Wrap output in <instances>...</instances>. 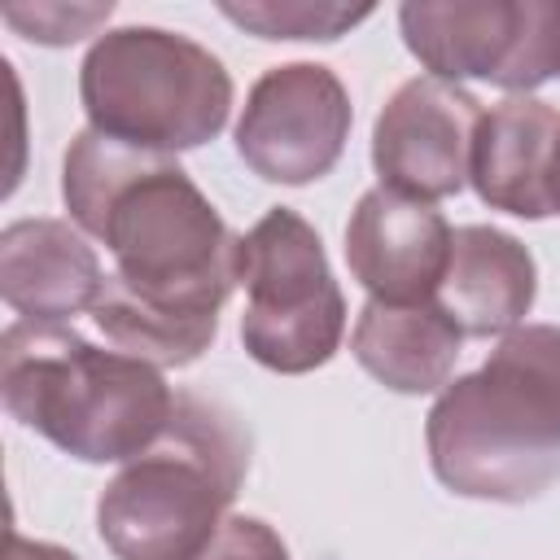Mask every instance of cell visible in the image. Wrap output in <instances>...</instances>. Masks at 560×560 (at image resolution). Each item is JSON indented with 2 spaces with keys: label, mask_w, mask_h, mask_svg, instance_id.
<instances>
[{
  "label": "cell",
  "mask_w": 560,
  "mask_h": 560,
  "mask_svg": "<svg viewBox=\"0 0 560 560\" xmlns=\"http://www.w3.org/2000/svg\"><path fill=\"white\" fill-rule=\"evenodd\" d=\"M61 197L70 223L109 249L114 280L140 302L184 319H219L236 289L241 236L171 153L88 127L66 149Z\"/></svg>",
  "instance_id": "obj_1"
},
{
  "label": "cell",
  "mask_w": 560,
  "mask_h": 560,
  "mask_svg": "<svg viewBox=\"0 0 560 560\" xmlns=\"http://www.w3.org/2000/svg\"><path fill=\"white\" fill-rule=\"evenodd\" d=\"M433 477L464 499L529 503L560 481V328L521 324L424 420Z\"/></svg>",
  "instance_id": "obj_2"
},
{
  "label": "cell",
  "mask_w": 560,
  "mask_h": 560,
  "mask_svg": "<svg viewBox=\"0 0 560 560\" xmlns=\"http://www.w3.org/2000/svg\"><path fill=\"white\" fill-rule=\"evenodd\" d=\"M4 411L83 464H127L144 455L175 416L179 394L162 368L92 346L66 324L18 319L0 332Z\"/></svg>",
  "instance_id": "obj_3"
},
{
  "label": "cell",
  "mask_w": 560,
  "mask_h": 560,
  "mask_svg": "<svg viewBox=\"0 0 560 560\" xmlns=\"http://www.w3.org/2000/svg\"><path fill=\"white\" fill-rule=\"evenodd\" d=\"M249 472L241 424L179 394L171 429L127 459L96 499V529L114 560H197L228 521Z\"/></svg>",
  "instance_id": "obj_4"
},
{
  "label": "cell",
  "mask_w": 560,
  "mask_h": 560,
  "mask_svg": "<svg viewBox=\"0 0 560 560\" xmlns=\"http://www.w3.org/2000/svg\"><path fill=\"white\" fill-rule=\"evenodd\" d=\"M79 101L92 131L175 158L223 131L232 74L206 44L179 31L118 26L88 48Z\"/></svg>",
  "instance_id": "obj_5"
},
{
  "label": "cell",
  "mask_w": 560,
  "mask_h": 560,
  "mask_svg": "<svg viewBox=\"0 0 560 560\" xmlns=\"http://www.w3.org/2000/svg\"><path fill=\"white\" fill-rule=\"evenodd\" d=\"M236 284H245L241 341L254 363L302 376L337 354L346 298L315 228L298 210L276 206L241 236Z\"/></svg>",
  "instance_id": "obj_6"
},
{
  "label": "cell",
  "mask_w": 560,
  "mask_h": 560,
  "mask_svg": "<svg viewBox=\"0 0 560 560\" xmlns=\"http://www.w3.org/2000/svg\"><path fill=\"white\" fill-rule=\"evenodd\" d=\"M398 26L411 57L446 83L486 79L529 96L560 79V0H411Z\"/></svg>",
  "instance_id": "obj_7"
},
{
  "label": "cell",
  "mask_w": 560,
  "mask_h": 560,
  "mask_svg": "<svg viewBox=\"0 0 560 560\" xmlns=\"http://www.w3.org/2000/svg\"><path fill=\"white\" fill-rule=\"evenodd\" d=\"M350 92L319 61L271 66L236 118V153L267 184L324 179L350 136Z\"/></svg>",
  "instance_id": "obj_8"
},
{
  "label": "cell",
  "mask_w": 560,
  "mask_h": 560,
  "mask_svg": "<svg viewBox=\"0 0 560 560\" xmlns=\"http://www.w3.org/2000/svg\"><path fill=\"white\" fill-rule=\"evenodd\" d=\"M481 101L459 83L420 74L407 79L372 127V166L381 188L411 201H442L468 184Z\"/></svg>",
  "instance_id": "obj_9"
},
{
  "label": "cell",
  "mask_w": 560,
  "mask_h": 560,
  "mask_svg": "<svg viewBox=\"0 0 560 560\" xmlns=\"http://www.w3.org/2000/svg\"><path fill=\"white\" fill-rule=\"evenodd\" d=\"M455 228L429 201H411L389 188H368L346 223L350 276L368 289V302L420 306L433 302Z\"/></svg>",
  "instance_id": "obj_10"
},
{
  "label": "cell",
  "mask_w": 560,
  "mask_h": 560,
  "mask_svg": "<svg viewBox=\"0 0 560 560\" xmlns=\"http://www.w3.org/2000/svg\"><path fill=\"white\" fill-rule=\"evenodd\" d=\"M105 280L96 249L66 219H18L0 232V298L31 324L92 311Z\"/></svg>",
  "instance_id": "obj_11"
},
{
  "label": "cell",
  "mask_w": 560,
  "mask_h": 560,
  "mask_svg": "<svg viewBox=\"0 0 560 560\" xmlns=\"http://www.w3.org/2000/svg\"><path fill=\"white\" fill-rule=\"evenodd\" d=\"M538 293L534 254L503 228H455L446 276L433 293L438 311L464 337H508L525 324Z\"/></svg>",
  "instance_id": "obj_12"
},
{
  "label": "cell",
  "mask_w": 560,
  "mask_h": 560,
  "mask_svg": "<svg viewBox=\"0 0 560 560\" xmlns=\"http://www.w3.org/2000/svg\"><path fill=\"white\" fill-rule=\"evenodd\" d=\"M560 140V109L538 96H508L481 114L468 184L490 210L547 219V171Z\"/></svg>",
  "instance_id": "obj_13"
},
{
  "label": "cell",
  "mask_w": 560,
  "mask_h": 560,
  "mask_svg": "<svg viewBox=\"0 0 560 560\" xmlns=\"http://www.w3.org/2000/svg\"><path fill=\"white\" fill-rule=\"evenodd\" d=\"M459 346L464 332L438 311V302H420V306L368 302L350 332V350L359 368L394 394L446 389Z\"/></svg>",
  "instance_id": "obj_14"
},
{
  "label": "cell",
  "mask_w": 560,
  "mask_h": 560,
  "mask_svg": "<svg viewBox=\"0 0 560 560\" xmlns=\"http://www.w3.org/2000/svg\"><path fill=\"white\" fill-rule=\"evenodd\" d=\"M92 324L105 332V341L122 354H136L153 368H188L197 363L214 332L219 319H184L171 311H158L149 302H140L127 284H118L114 276L105 280L96 306H92Z\"/></svg>",
  "instance_id": "obj_15"
},
{
  "label": "cell",
  "mask_w": 560,
  "mask_h": 560,
  "mask_svg": "<svg viewBox=\"0 0 560 560\" xmlns=\"http://www.w3.org/2000/svg\"><path fill=\"white\" fill-rule=\"evenodd\" d=\"M219 13L258 39H341L359 22L372 18V4H289V0H258V4H219Z\"/></svg>",
  "instance_id": "obj_16"
},
{
  "label": "cell",
  "mask_w": 560,
  "mask_h": 560,
  "mask_svg": "<svg viewBox=\"0 0 560 560\" xmlns=\"http://www.w3.org/2000/svg\"><path fill=\"white\" fill-rule=\"evenodd\" d=\"M109 13H114V4L105 0V4H9L0 18L13 31H22V39L61 48V44L92 35Z\"/></svg>",
  "instance_id": "obj_17"
},
{
  "label": "cell",
  "mask_w": 560,
  "mask_h": 560,
  "mask_svg": "<svg viewBox=\"0 0 560 560\" xmlns=\"http://www.w3.org/2000/svg\"><path fill=\"white\" fill-rule=\"evenodd\" d=\"M197 560H293L284 538L258 516H228Z\"/></svg>",
  "instance_id": "obj_18"
},
{
  "label": "cell",
  "mask_w": 560,
  "mask_h": 560,
  "mask_svg": "<svg viewBox=\"0 0 560 560\" xmlns=\"http://www.w3.org/2000/svg\"><path fill=\"white\" fill-rule=\"evenodd\" d=\"M4 560H79V556L66 551V547H57V542L22 538L18 529H9V538H4Z\"/></svg>",
  "instance_id": "obj_19"
},
{
  "label": "cell",
  "mask_w": 560,
  "mask_h": 560,
  "mask_svg": "<svg viewBox=\"0 0 560 560\" xmlns=\"http://www.w3.org/2000/svg\"><path fill=\"white\" fill-rule=\"evenodd\" d=\"M547 201H551V214H560V140H556L551 171H547Z\"/></svg>",
  "instance_id": "obj_20"
}]
</instances>
